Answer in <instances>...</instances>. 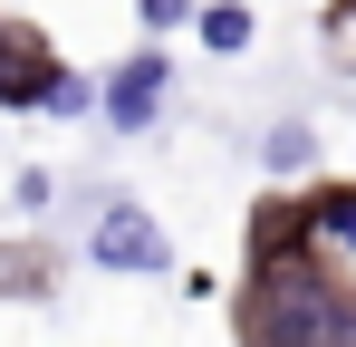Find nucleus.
Returning <instances> with one entry per match:
<instances>
[{"label":"nucleus","instance_id":"nucleus-1","mask_svg":"<svg viewBox=\"0 0 356 347\" xmlns=\"http://www.w3.org/2000/svg\"><path fill=\"white\" fill-rule=\"evenodd\" d=\"M241 347H356V328H347V270L318 261V251L289 231V203H260V222H250Z\"/></svg>","mask_w":356,"mask_h":347},{"label":"nucleus","instance_id":"nucleus-2","mask_svg":"<svg viewBox=\"0 0 356 347\" xmlns=\"http://www.w3.org/2000/svg\"><path fill=\"white\" fill-rule=\"evenodd\" d=\"M87 261L97 270H174V241H164V222L145 213V203H106L97 213V231H87Z\"/></svg>","mask_w":356,"mask_h":347},{"label":"nucleus","instance_id":"nucleus-3","mask_svg":"<svg viewBox=\"0 0 356 347\" xmlns=\"http://www.w3.org/2000/svg\"><path fill=\"white\" fill-rule=\"evenodd\" d=\"M164 87H174V58L145 39L135 58H116V77L97 87V107H106V125H116V135H145V125L164 116Z\"/></svg>","mask_w":356,"mask_h":347},{"label":"nucleus","instance_id":"nucleus-4","mask_svg":"<svg viewBox=\"0 0 356 347\" xmlns=\"http://www.w3.org/2000/svg\"><path fill=\"white\" fill-rule=\"evenodd\" d=\"M289 231L318 251V261L356 270V183H318L308 203H289Z\"/></svg>","mask_w":356,"mask_h":347},{"label":"nucleus","instance_id":"nucleus-5","mask_svg":"<svg viewBox=\"0 0 356 347\" xmlns=\"http://www.w3.org/2000/svg\"><path fill=\"white\" fill-rule=\"evenodd\" d=\"M39 77H49V49L0 20V107H39Z\"/></svg>","mask_w":356,"mask_h":347},{"label":"nucleus","instance_id":"nucleus-6","mask_svg":"<svg viewBox=\"0 0 356 347\" xmlns=\"http://www.w3.org/2000/svg\"><path fill=\"white\" fill-rule=\"evenodd\" d=\"M193 39H202L212 58H241L250 39H260V20H250L241 0H202V10H193Z\"/></svg>","mask_w":356,"mask_h":347},{"label":"nucleus","instance_id":"nucleus-7","mask_svg":"<svg viewBox=\"0 0 356 347\" xmlns=\"http://www.w3.org/2000/svg\"><path fill=\"white\" fill-rule=\"evenodd\" d=\"M260 164L270 174H308L318 164V135H308V125H270V135H260Z\"/></svg>","mask_w":356,"mask_h":347},{"label":"nucleus","instance_id":"nucleus-8","mask_svg":"<svg viewBox=\"0 0 356 347\" xmlns=\"http://www.w3.org/2000/svg\"><path fill=\"white\" fill-rule=\"evenodd\" d=\"M39 107H49V116H77V107H97V87H87L77 68H49V77H39Z\"/></svg>","mask_w":356,"mask_h":347},{"label":"nucleus","instance_id":"nucleus-9","mask_svg":"<svg viewBox=\"0 0 356 347\" xmlns=\"http://www.w3.org/2000/svg\"><path fill=\"white\" fill-rule=\"evenodd\" d=\"M193 10H202V0H135V20H145L154 39H164V29H193Z\"/></svg>","mask_w":356,"mask_h":347},{"label":"nucleus","instance_id":"nucleus-10","mask_svg":"<svg viewBox=\"0 0 356 347\" xmlns=\"http://www.w3.org/2000/svg\"><path fill=\"white\" fill-rule=\"evenodd\" d=\"M337 39H347V68H356V0H337V20H327Z\"/></svg>","mask_w":356,"mask_h":347}]
</instances>
